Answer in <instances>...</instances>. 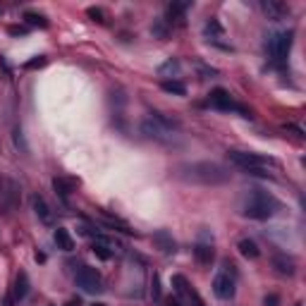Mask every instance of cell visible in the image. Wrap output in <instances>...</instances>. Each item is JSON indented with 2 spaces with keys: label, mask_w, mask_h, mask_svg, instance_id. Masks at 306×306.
<instances>
[{
  "label": "cell",
  "mask_w": 306,
  "mask_h": 306,
  "mask_svg": "<svg viewBox=\"0 0 306 306\" xmlns=\"http://www.w3.org/2000/svg\"><path fill=\"white\" fill-rule=\"evenodd\" d=\"M177 177L192 184H206V187H215V184H225L230 179V170L222 168L220 163L213 161H199V163H184L177 168Z\"/></svg>",
  "instance_id": "6da1fadb"
},
{
  "label": "cell",
  "mask_w": 306,
  "mask_h": 306,
  "mask_svg": "<svg viewBox=\"0 0 306 306\" xmlns=\"http://www.w3.org/2000/svg\"><path fill=\"white\" fill-rule=\"evenodd\" d=\"M280 208V204L273 199L271 194H265L261 189H254L251 192V199H249L247 204H244V215L251 218V220H268L275 215V211Z\"/></svg>",
  "instance_id": "7a4b0ae2"
},
{
  "label": "cell",
  "mask_w": 306,
  "mask_h": 306,
  "mask_svg": "<svg viewBox=\"0 0 306 306\" xmlns=\"http://www.w3.org/2000/svg\"><path fill=\"white\" fill-rule=\"evenodd\" d=\"M227 161L232 165H237L239 170H268L275 165L273 158L268 156H261V153H249V151H227Z\"/></svg>",
  "instance_id": "3957f363"
},
{
  "label": "cell",
  "mask_w": 306,
  "mask_h": 306,
  "mask_svg": "<svg viewBox=\"0 0 306 306\" xmlns=\"http://www.w3.org/2000/svg\"><path fill=\"white\" fill-rule=\"evenodd\" d=\"M292 41H294V34L292 31H275V34L268 36L265 41V53L273 62H285L292 51Z\"/></svg>",
  "instance_id": "277c9868"
},
{
  "label": "cell",
  "mask_w": 306,
  "mask_h": 306,
  "mask_svg": "<svg viewBox=\"0 0 306 306\" xmlns=\"http://www.w3.org/2000/svg\"><path fill=\"white\" fill-rule=\"evenodd\" d=\"M172 129H177V122L170 118H165L163 112H151L148 118L141 122V132L151 139H165L168 134H172Z\"/></svg>",
  "instance_id": "5b68a950"
},
{
  "label": "cell",
  "mask_w": 306,
  "mask_h": 306,
  "mask_svg": "<svg viewBox=\"0 0 306 306\" xmlns=\"http://www.w3.org/2000/svg\"><path fill=\"white\" fill-rule=\"evenodd\" d=\"M208 105H211V108H215V110H222V112L239 110L244 118H251V112H249L244 105H239V103L232 101V96H230L225 89H213L211 94H208Z\"/></svg>",
  "instance_id": "8992f818"
},
{
  "label": "cell",
  "mask_w": 306,
  "mask_h": 306,
  "mask_svg": "<svg viewBox=\"0 0 306 306\" xmlns=\"http://www.w3.org/2000/svg\"><path fill=\"white\" fill-rule=\"evenodd\" d=\"M74 280H76V285L84 289V292H89V294H96V292L103 289L101 273L96 271V268H91V265H82V268L74 273Z\"/></svg>",
  "instance_id": "52a82bcc"
},
{
  "label": "cell",
  "mask_w": 306,
  "mask_h": 306,
  "mask_svg": "<svg viewBox=\"0 0 306 306\" xmlns=\"http://www.w3.org/2000/svg\"><path fill=\"white\" fill-rule=\"evenodd\" d=\"M172 287H175V292H177L179 297H184L192 306H206V301L199 297V292L189 285L184 275H172Z\"/></svg>",
  "instance_id": "ba28073f"
},
{
  "label": "cell",
  "mask_w": 306,
  "mask_h": 306,
  "mask_svg": "<svg viewBox=\"0 0 306 306\" xmlns=\"http://www.w3.org/2000/svg\"><path fill=\"white\" fill-rule=\"evenodd\" d=\"M26 294H29V275H26V273H19L17 280H15V287H12V292L5 297V306L19 304V301H22Z\"/></svg>",
  "instance_id": "9c48e42d"
},
{
  "label": "cell",
  "mask_w": 306,
  "mask_h": 306,
  "mask_svg": "<svg viewBox=\"0 0 306 306\" xmlns=\"http://www.w3.org/2000/svg\"><path fill=\"white\" fill-rule=\"evenodd\" d=\"M213 294H215L218 299H232L235 297V280L230 278L227 273L215 275V280H213Z\"/></svg>",
  "instance_id": "30bf717a"
},
{
  "label": "cell",
  "mask_w": 306,
  "mask_h": 306,
  "mask_svg": "<svg viewBox=\"0 0 306 306\" xmlns=\"http://www.w3.org/2000/svg\"><path fill=\"white\" fill-rule=\"evenodd\" d=\"M31 204H34V213H36V218H39V220H41L43 225H53V222H55V215H53L51 206L46 204V199H43V196L36 194L34 199H31Z\"/></svg>",
  "instance_id": "8fae6325"
},
{
  "label": "cell",
  "mask_w": 306,
  "mask_h": 306,
  "mask_svg": "<svg viewBox=\"0 0 306 306\" xmlns=\"http://www.w3.org/2000/svg\"><path fill=\"white\" fill-rule=\"evenodd\" d=\"M76 184H79V182H76V179H69V177H55L53 179V189H55V194H58L62 201H67L69 194L76 189Z\"/></svg>",
  "instance_id": "7c38bea8"
},
{
  "label": "cell",
  "mask_w": 306,
  "mask_h": 306,
  "mask_svg": "<svg viewBox=\"0 0 306 306\" xmlns=\"http://www.w3.org/2000/svg\"><path fill=\"white\" fill-rule=\"evenodd\" d=\"M261 8H263V12L271 19H282L289 12L287 5H285V3H278V0H263V3H261Z\"/></svg>",
  "instance_id": "4fadbf2b"
},
{
  "label": "cell",
  "mask_w": 306,
  "mask_h": 306,
  "mask_svg": "<svg viewBox=\"0 0 306 306\" xmlns=\"http://www.w3.org/2000/svg\"><path fill=\"white\" fill-rule=\"evenodd\" d=\"M189 3H172V5H168V24H172V22H177L179 26H184V12H187Z\"/></svg>",
  "instance_id": "5bb4252c"
},
{
  "label": "cell",
  "mask_w": 306,
  "mask_h": 306,
  "mask_svg": "<svg viewBox=\"0 0 306 306\" xmlns=\"http://www.w3.org/2000/svg\"><path fill=\"white\" fill-rule=\"evenodd\" d=\"M53 239H55L58 249H62V251H72V249H74V239H72V235H69L65 227L55 230V232H53Z\"/></svg>",
  "instance_id": "9a60e30c"
},
{
  "label": "cell",
  "mask_w": 306,
  "mask_h": 306,
  "mask_svg": "<svg viewBox=\"0 0 306 306\" xmlns=\"http://www.w3.org/2000/svg\"><path fill=\"white\" fill-rule=\"evenodd\" d=\"M194 258L201 265H211L213 258H215V251H213L211 244H196L194 247Z\"/></svg>",
  "instance_id": "2e32d148"
},
{
  "label": "cell",
  "mask_w": 306,
  "mask_h": 306,
  "mask_svg": "<svg viewBox=\"0 0 306 306\" xmlns=\"http://www.w3.org/2000/svg\"><path fill=\"white\" fill-rule=\"evenodd\" d=\"M237 249H239V254L244 256V258H251V261L261 256V249H258V244H256L254 239H239Z\"/></svg>",
  "instance_id": "e0dca14e"
},
{
  "label": "cell",
  "mask_w": 306,
  "mask_h": 306,
  "mask_svg": "<svg viewBox=\"0 0 306 306\" xmlns=\"http://www.w3.org/2000/svg\"><path fill=\"white\" fill-rule=\"evenodd\" d=\"M161 89L165 94L187 96V84H184V82H177V79H165V82H161Z\"/></svg>",
  "instance_id": "ac0fdd59"
},
{
  "label": "cell",
  "mask_w": 306,
  "mask_h": 306,
  "mask_svg": "<svg viewBox=\"0 0 306 306\" xmlns=\"http://www.w3.org/2000/svg\"><path fill=\"white\" fill-rule=\"evenodd\" d=\"M204 34H206V39L208 41H215V39H222V34H225V29H222V24L218 22L215 17H211L208 22H206V26H204Z\"/></svg>",
  "instance_id": "d6986e66"
},
{
  "label": "cell",
  "mask_w": 306,
  "mask_h": 306,
  "mask_svg": "<svg viewBox=\"0 0 306 306\" xmlns=\"http://www.w3.org/2000/svg\"><path fill=\"white\" fill-rule=\"evenodd\" d=\"M153 242H156V244H158V247H161L165 254H172V251H175V239H172L170 235L165 232V230L156 232V235H153Z\"/></svg>",
  "instance_id": "ffe728a7"
},
{
  "label": "cell",
  "mask_w": 306,
  "mask_h": 306,
  "mask_svg": "<svg viewBox=\"0 0 306 306\" xmlns=\"http://www.w3.org/2000/svg\"><path fill=\"white\" fill-rule=\"evenodd\" d=\"M275 268L282 273V275H294V261L287 258V256H275Z\"/></svg>",
  "instance_id": "44dd1931"
},
{
  "label": "cell",
  "mask_w": 306,
  "mask_h": 306,
  "mask_svg": "<svg viewBox=\"0 0 306 306\" xmlns=\"http://www.w3.org/2000/svg\"><path fill=\"white\" fill-rule=\"evenodd\" d=\"M24 22L29 26H39V29H48V19L43 17V15H39V12H24Z\"/></svg>",
  "instance_id": "7402d4cb"
},
{
  "label": "cell",
  "mask_w": 306,
  "mask_h": 306,
  "mask_svg": "<svg viewBox=\"0 0 306 306\" xmlns=\"http://www.w3.org/2000/svg\"><path fill=\"white\" fill-rule=\"evenodd\" d=\"M151 31H153V36H156V39H163V41H165V39L170 36V24H168L165 19H158V22H153Z\"/></svg>",
  "instance_id": "603a6c76"
},
{
  "label": "cell",
  "mask_w": 306,
  "mask_h": 306,
  "mask_svg": "<svg viewBox=\"0 0 306 306\" xmlns=\"http://www.w3.org/2000/svg\"><path fill=\"white\" fill-rule=\"evenodd\" d=\"M91 251H94V254L98 256L101 261H108V258L112 256L110 247H108V244H103V242H94V247H91Z\"/></svg>",
  "instance_id": "cb8c5ba5"
},
{
  "label": "cell",
  "mask_w": 306,
  "mask_h": 306,
  "mask_svg": "<svg viewBox=\"0 0 306 306\" xmlns=\"http://www.w3.org/2000/svg\"><path fill=\"white\" fill-rule=\"evenodd\" d=\"M46 62H48V58H46V55H39V58L26 60V62H24V69H41Z\"/></svg>",
  "instance_id": "d4e9b609"
},
{
  "label": "cell",
  "mask_w": 306,
  "mask_h": 306,
  "mask_svg": "<svg viewBox=\"0 0 306 306\" xmlns=\"http://www.w3.org/2000/svg\"><path fill=\"white\" fill-rule=\"evenodd\" d=\"M177 69H179V62L170 58L168 62H165V65H161V67H158V72H161V74H175Z\"/></svg>",
  "instance_id": "484cf974"
},
{
  "label": "cell",
  "mask_w": 306,
  "mask_h": 306,
  "mask_svg": "<svg viewBox=\"0 0 306 306\" xmlns=\"http://www.w3.org/2000/svg\"><path fill=\"white\" fill-rule=\"evenodd\" d=\"M86 15L94 19V22H98V24H105V12H103L101 8H89L86 10Z\"/></svg>",
  "instance_id": "4316f807"
},
{
  "label": "cell",
  "mask_w": 306,
  "mask_h": 306,
  "mask_svg": "<svg viewBox=\"0 0 306 306\" xmlns=\"http://www.w3.org/2000/svg\"><path fill=\"white\" fill-rule=\"evenodd\" d=\"M12 134H15V144L17 146H22V151H29V148H26V144H24V136H22V129L19 127H15V132H12Z\"/></svg>",
  "instance_id": "83f0119b"
},
{
  "label": "cell",
  "mask_w": 306,
  "mask_h": 306,
  "mask_svg": "<svg viewBox=\"0 0 306 306\" xmlns=\"http://www.w3.org/2000/svg\"><path fill=\"white\" fill-rule=\"evenodd\" d=\"M280 304V297L278 294H268V297L263 299V306H278Z\"/></svg>",
  "instance_id": "f1b7e54d"
},
{
  "label": "cell",
  "mask_w": 306,
  "mask_h": 306,
  "mask_svg": "<svg viewBox=\"0 0 306 306\" xmlns=\"http://www.w3.org/2000/svg\"><path fill=\"white\" fill-rule=\"evenodd\" d=\"M153 299H161V289H158V275H153Z\"/></svg>",
  "instance_id": "f546056e"
},
{
  "label": "cell",
  "mask_w": 306,
  "mask_h": 306,
  "mask_svg": "<svg viewBox=\"0 0 306 306\" xmlns=\"http://www.w3.org/2000/svg\"><path fill=\"white\" fill-rule=\"evenodd\" d=\"M10 34L22 36V34H26V29H24V26H10Z\"/></svg>",
  "instance_id": "4dcf8cb0"
},
{
  "label": "cell",
  "mask_w": 306,
  "mask_h": 306,
  "mask_svg": "<svg viewBox=\"0 0 306 306\" xmlns=\"http://www.w3.org/2000/svg\"><path fill=\"white\" fill-rule=\"evenodd\" d=\"M67 306H82V301L79 299H72V301H67Z\"/></svg>",
  "instance_id": "1f68e13d"
},
{
  "label": "cell",
  "mask_w": 306,
  "mask_h": 306,
  "mask_svg": "<svg viewBox=\"0 0 306 306\" xmlns=\"http://www.w3.org/2000/svg\"><path fill=\"white\" fill-rule=\"evenodd\" d=\"M297 306H301V304H297Z\"/></svg>",
  "instance_id": "d6a6232c"
}]
</instances>
